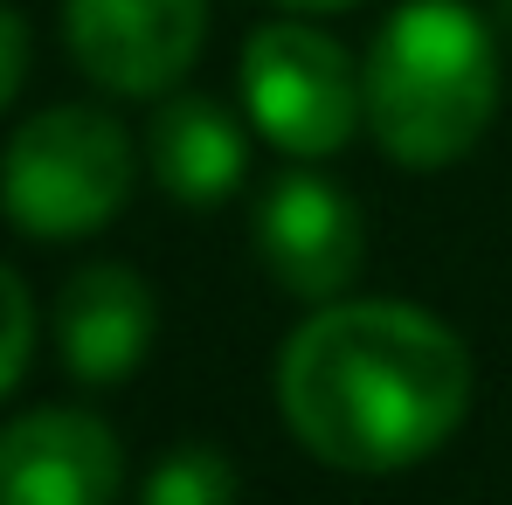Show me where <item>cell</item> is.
Segmentation results:
<instances>
[{
  "mask_svg": "<svg viewBox=\"0 0 512 505\" xmlns=\"http://www.w3.org/2000/svg\"><path fill=\"white\" fill-rule=\"evenodd\" d=\"M153 291L125 263H90L56 298V346L77 381H125L153 346Z\"/></svg>",
  "mask_w": 512,
  "mask_h": 505,
  "instance_id": "ba28073f",
  "label": "cell"
},
{
  "mask_svg": "<svg viewBox=\"0 0 512 505\" xmlns=\"http://www.w3.org/2000/svg\"><path fill=\"white\" fill-rule=\"evenodd\" d=\"M277 402L312 457L381 478L464 422L471 360L464 339L416 305H326L284 346Z\"/></svg>",
  "mask_w": 512,
  "mask_h": 505,
  "instance_id": "6da1fadb",
  "label": "cell"
},
{
  "mask_svg": "<svg viewBox=\"0 0 512 505\" xmlns=\"http://www.w3.org/2000/svg\"><path fill=\"white\" fill-rule=\"evenodd\" d=\"M118 436L84 409H35L0 429V505H111Z\"/></svg>",
  "mask_w": 512,
  "mask_h": 505,
  "instance_id": "8992f818",
  "label": "cell"
},
{
  "mask_svg": "<svg viewBox=\"0 0 512 505\" xmlns=\"http://www.w3.org/2000/svg\"><path fill=\"white\" fill-rule=\"evenodd\" d=\"M284 7H312V14H326V7H360V0H284Z\"/></svg>",
  "mask_w": 512,
  "mask_h": 505,
  "instance_id": "4fadbf2b",
  "label": "cell"
},
{
  "mask_svg": "<svg viewBox=\"0 0 512 505\" xmlns=\"http://www.w3.org/2000/svg\"><path fill=\"white\" fill-rule=\"evenodd\" d=\"M21 77H28V28H21L14 7H0V111L14 104Z\"/></svg>",
  "mask_w": 512,
  "mask_h": 505,
  "instance_id": "7c38bea8",
  "label": "cell"
},
{
  "mask_svg": "<svg viewBox=\"0 0 512 505\" xmlns=\"http://www.w3.org/2000/svg\"><path fill=\"white\" fill-rule=\"evenodd\" d=\"M360 104L388 160L450 167L464 160L499 111V42L464 0H409L381 21Z\"/></svg>",
  "mask_w": 512,
  "mask_h": 505,
  "instance_id": "7a4b0ae2",
  "label": "cell"
},
{
  "mask_svg": "<svg viewBox=\"0 0 512 505\" xmlns=\"http://www.w3.org/2000/svg\"><path fill=\"white\" fill-rule=\"evenodd\" d=\"M243 160L250 153H243L236 118L208 97H173L153 118V173H160V187L173 201H194V208L222 201L243 180Z\"/></svg>",
  "mask_w": 512,
  "mask_h": 505,
  "instance_id": "9c48e42d",
  "label": "cell"
},
{
  "mask_svg": "<svg viewBox=\"0 0 512 505\" xmlns=\"http://www.w3.org/2000/svg\"><path fill=\"white\" fill-rule=\"evenodd\" d=\"M146 505H236V471L208 443L167 450L160 471H153V485H146Z\"/></svg>",
  "mask_w": 512,
  "mask_h": 505,
  "instance_id": "30bf717a",
  "label": "cell"
},
{
  "mask_svg": "<svg viewBox=\"0 0 512 505\" xmlns=\"http://www.w3.org/2000/svg\"><path fill=\"white\" fill-rule=\"evenodd\" d=\"M243 104H250L256 132L298 160L340 153L353 139L360 104V77L346 63L333 35L305 28V21H270L256 28L243 49Z\"/></svg>",
  "mask_w": 512,
  "mask_h": 505,
  "instance_id": "277c9868",
  "label": "cell"
},
{
  "mask_svg": "<svg viewBox=\"0 0 512 505\" xmlns=\"http://www.w3.org/2000/svg\"><path fill=\"white\" fill-rule=\"evenodd\" d=\"M63 35L90 84L160 97L201 56L208 0H63Z\"/></svg>",
  "mask_w": 512,
  "mask_h": 505,
  "instance_id": "5b68a950",
  "label": "cell"
},
{
  "mask_svg": "<svg viewBox=\"0 0 512 505\" xmlns=\"http://www.w3.org/2000/svg\"><path fill=\"white\" fill-rule=\"evenodd\" d=\"M125 194H132V139L118 132V118L90 104H56L7 139L0 208L28 236L49 243L90 236L125 208Z\"/></svg>",
  "mask_w": 512,
  "mask_h": 505,
  "instance_id": "3957f363",
  "label": "cell"
},
{
  "mask_svg": "<svg viewBox=\"0 0 512 505\" xmlns=\"http://www.w3.org/2000/svg\"><path fill=\"white\" fill-rule=\"evenodd\" d=\"M28 346H35V305H28L21 277L0 263V395L21 381V367H28Z\"/></svg>",
  "mask_w": 512,
  "mask_h": 505,
  "instance_id": "8fae6325",
  "label": "cell"
},
{
  "mask_svg": "<svg viewBox=\"0 0 512 505\" xmlns=\"http://www.w3.org/2000/svg\"><path fill=\"white\" fill-rule=\"evenodd\" d=\"M256 243L263 263L284 291L298 298H340L360 277V208L346 201L333 180L291 173L263 194L256 208Z\"/></svg>",
  "mask_w": 512,
  "mask_h": 505,
  "instance_id": "52a82bcc",
  "label": "cell"
}]
</instances>
